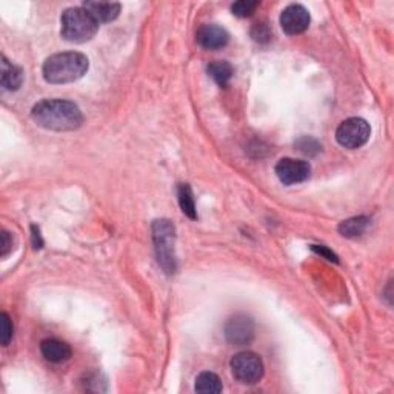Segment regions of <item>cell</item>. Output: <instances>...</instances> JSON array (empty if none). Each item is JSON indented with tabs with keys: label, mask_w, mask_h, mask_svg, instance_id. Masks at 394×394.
<instances>
[{
	"label": "cell",
	"mask_w": 394,
	"mask_h": 394,
	"mask_svg": "<svg viewBox=\"0 0 394 394\" xmlns=\"http://www.w3.org/2000/svg\"><path fill=\"white\" fill-rule=\"evenodd\" d=\"M31 117L42 128L49 131H73L84 122L79 106L69 100H40L31 110Z\"/></svg>",
	"instance_id": "cell-1"
},
{
	"label": "cell",
	"mask_w": 394,
	"mask_h": 394,
	"mask_svg": "<svg viewBox=\"0 0 394 394\" xmlns=\"http://www.w3.org/2000/svg\"><path fill=\"white\" fill-rule=\"evenodd\" d=\"M88 68H90V62L85 54L78 51H67V53L49 56L43 63L42 73L48 84L63 85L84 78Z\"/></svg>",
	"instance_id": "cell-2"
},
{
	"label": "cell",
	"mask_w": 394,
	"mask_h": 394,
	"mask_svg": "<svg viewBox=\"0 0 394 394\" xmlns=\"http://www.w3.org/2000/svg\"><path fill=\"white\" fill-rule=\"evenodd\" d=\"M60 23L62 37L73 43H84L91 40L99 30V23L94 21L93 16L84 6L65 10V12L62 14Z\"/></svg>",
	"instance_id": "cell-3"
},
{
	"label": "cell",
	"mask_w": 394,
	"mask_h": 394,
	"mask_svg": "<svg viewBox=\"0 0 394 394\" xmlns=\"http://www.w3.org/2000/svg\"><path fill=\"white\" fill-rule=\"evenodd\" d=\"M152 231V240L156 245V256L157 262L165 270V273L176 271V253H174V244H176V228L168 219L154 220L151 227Z\"/></svg>",
	"instance_id": "cell-4"
},
{
	"label": "cell",
	"mask_w": 394,
	"mask_h": 394,
	"mask_svg": "<svg viewBox=\"0 0 394 394\" xmlns=\"http://www.w3.org/2000/svg\"><path fill=\"white\" fill-rule=\"evenodd\" d=\"M233 376L240 384L254 385L264 376V362L260 356L253 351L237 353L230 362Z\"/></svg>",
	"instance_id": "cell-5"
},
{
	"label": "cell",
	"mask_w": 394,
	"mask_h": 394,
	"mask_svg": "<svg viewBox=\"0 0 394 394\" xmlns=\"http://www.w3.org/2000/svg\"><path fill=\"white\" fill-rule=\"evenodd\" d=\"M371 136V128L365 119L349 117L344 120L336 130V141L344 148L358 150L368 142Z\"/></svg>",
	"instance_id": "cell-6"
},
{
	"label": "cell",
	"mask_w": 394,
	"mask_h": 394,
	"mask_svg": "<svg viewBox=\"0 0 394 394\" xmlns=\"http://www.w3.org/2000/svg\"><path fill=\"white\" fill-rule=\"evenodd\" d=\"M225 338L233 345H248L254 339V322L250 316L236 314L225 323Z\"/></svg>",
	"instance_id": "cell-7"
},
{
	"label": "cell",
	"mask_w": 394,
	"mask_h": 394,
	"mask_svg": "<svg viewBox=\"0 0 394 394\" xmlns=\"http://www.w3.org/2000/svg\"><path fill=\"white\" fill-rule=\"evenodd\" d=\"M311 167L308 162L297 161V159L285 157L276 165V176L283 185H296L302 183L310 177Z\"/></svg>",
	"instance_id": "cell-8"
},
{
	"label": "cell",
	"mask_w": 394,
	"mask_h": 394,
	"mask_svg": "<svg viewBox=\"0 0 394 394\" xmlns=\"http://www.w3.org/2000/svg\"><path fill=\"white\" fill-rule=\"evenodd\" d=\"M310 12L302 5H290L281 14V27L290 36L303 33L310 27Z\"/></svg>",
	"instance_id": "cell-9"
},
{
	"label": "cell",
	"mask_w": 394,
	"mask_h": 394,
	"mask_svg": "<svg viewBox=\"0 0 394 394\" xmlns=\"http://www.w3.org/2000/svg\"><path fill=\"white\" fill-rule=\"evenodd\" d=\"M196 39L202 48L220 49L227 45L228 40H230V36H228L227 30L219 27V25L207 23L202 25V27L197 30Z\"/></svg>",
	"instance_id": "cell-10"
},
{
	"label": "cell",
	"mask_w": 394,
	"mask_h": 394,
	"mask_svg": "<svg viewBox=\"0 0 394 394\" xmlns=\"http://www.w3.org/2000/svg\"><path fill=\"white\" fill-rule=\"evenodd\" d=\"M40 351L43 358L53 362V364H62V362H67L71 358V348H69L67 342H62L59 339L42 340Z\"/></svg>",
	"instance_id": "cell-11"
},
{
	"label": "cell",
	"mask_w": 394,
	"mask_h": 394,
	"mask_svg": "<svg viewBox=\"0 0 394 394\" xmlns=\"http://www.w3.org/2000/svg\"><path fill=\"white\" fill-rule=\"evenodd\" d=\"M82 6L90 12L97 23L113 22L120 12V3L116 2H85Z\"/></svg>",
	"instance_id": "cell-12"
},
{
	"label": "cell",
	"mask_w": 394,
	"mask_h": 394,
	"mask_svg": "<svg viewBox=\"0 0 394 394\" xmlns=\"http://www.w3.org/2000/svg\"><path fill=\"white\" fill-rule=\"evenodd\" d=\"M0 84L3 90L16 91L23 84V71L14 63H11L5 56H2V74H0Z\"/></svg>",
	"instance_id": "cell-13"
},
{
	"label": "cell",
	"mask_w": 394,
	"mask_h": 394,
	"mask_svg": "<svg viewBox=\"0 0 394 394\" xmlns=\"http://www.w3.org/2000/svg\"><path fill=\"white\" fill-rule=\"evenodd\" d=\"M196 391L205 394L222 393V380L218 374L211 371H203L196 378Z\"/></svg>",
	"instance_id": "cell-14"
},
{
	"label": "cell",
	"mask_w": 394,
	"mask_h": 394,
	"mask_svg": "<svg viewBox=\"0 0 394 394\" xmlns=\"http://www.w3.org/2000/svg\"><path fill=\"white\" fill-rule=\"evenodd\" d=\"M208 74L211 76L216 84L225 86L233 78V67L225 60H216L208 65Z\"/></svg>",
	"instance_id": "cell-15"
},
{
	"label": "cell",
	"mask_w": 394,
	"mask_h": 394,
	"mask_svg": "<svg viewBox=\"0 0 394 394\" xmlns=\"http://www.w3.org/2000/svg\"><path fill=\"white\" fill-rule=\"evenodd\" d=\"M368 224H370V220H368V218H364V216L351 218L342 222L339 225V233L345 237H358L367 230Z\"/></svg>",
	"instance_id": "cell-16"
},
{
	"label": "cell",
	"mask_w": 394,
	"mask_h": 394,
	"mask_svg": "<svg viewBox=\"0 0 394 394\" xmlns=\"http://www.w3.org/2000/svg\"><path fill=\"white\" fill-rule=\"evenodd\" d=\"M177 197H179V205L183 214H187L189 219H196L197 211L192 187H189L188 183H182V185H179V188H177Z\"/></svg>",
	"instance_id": "cell-17"
},
{
	"label": "cell",
	"mask_w": 394,
	"mask_h": 394,
	"mask_svg": "<svg viewBox=\"0 0 394 394\" xmlns=\"http://www.w3.org/2000/svg\"><path fill=\"white\" fill-rule=\"evenodd\" d=\"M259 6V2H251V0H240V2L233 3L231 11L233 14H236L237 17H248L251 16L254 10Z\"/></svg>",
	"instance_id": "cell-18"
},
{
	"label": "cell",
	"mask_w": 394,
	"mask_h": 394,
	"mask_svg": "<svg viewBox=\"0 0 394 394\" xmlns=\"http://www.w3.org/2000/svg\"><path fill=\"white\" fill-rule=\"evenodd\" d=\"M251 36H253V39L256 40V42L265 43V42H268L271 39V30H270L268 25L264 23V22H260V23H256L253 27Z\"/></svg>",
	"instance_id": "cell-19"
},
{
	"label": "cell",
	"mask_w": 394,
	"mask_h": 394,
	"mask_svg": "<svg viewBox=\"0 0 394 394\" xmlns=\"http://www.w3.org/2000/svg\"><path fill=\"white\" fill-rule=\"evenodd\" d=\"M296 145H297V148L303 152V154H308V156H314L321 150V145L317 143L314 139H311V137L299 139V141L296 142Z\"/></svg>",
	"instance_id": "cell-20"
},
{
	"label": "cell",
	"mask_w": 394,
	"mask_h": 394,
	"mask_svg": "<svg viewBox=\"0 0 394 394\" xmlns=\"http://www.w3.org/2000/svg\"><path fill=\"white\" fill-rule=\"evenodd\" d=\"M0 325H2V345L8 347L12 339V323L6 313L0 314Z\"/></svg>",
	"instance_id": "cell-21"
},
{
	"label": "cell",
	"mask_w": 394,
	"mask_h": 394,
	"mask_svg": "<svg viewBox=\"0 0 394 394\" xmlns=\"http://www.w3.org/2000/svg\"><path fill=\"white\" fill-rule=\"evenodd\" d=\"M311 250H313L314 253L317 254H321L322 257H325L327 260H329V262H334V264H338L339 262V257L336 256V254L333 251H329L327 246H322V245H311Z\"/></svg>",
	"instance_id": "cell-22"
},
{
	"label": "cell",
	"mask_w": 394,
	"mask_h": 394,
	"mask_svg": "<svg viewBox=\"0 0 394 394\" xmlns=\"http://www.w3.org/2000/svg\"><path fill=\"white\" fill-rule=\"evenodd\" d=\"M11 250V242H10V234L6 231H2V250H0V256L5 257L6 254Z\"/></svg>",
	"instance_id": "cell-23"
},
{
	"label": "cell",
	"mask_w": 394,
	"mask_h": 394,
	"mask_svg": "<svg viewBox=\"0 0 394 394\" xmlns=\"http://www.w3.org/2000/svg\"><path fill=\"white\" fill-rule=\"evenodd\" d=\"M31 231H33V245H34V248H42V245H43V242H42V236H40V231H39V227H36V225H33L31 227Z\"/></svg>",
	"instance_id": "cell-24"
}]
</instances>
